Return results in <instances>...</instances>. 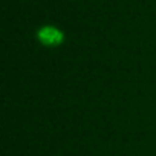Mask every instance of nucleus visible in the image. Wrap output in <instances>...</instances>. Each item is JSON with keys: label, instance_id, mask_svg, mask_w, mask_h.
Returning <instances> with one entry per match:
<instances>
[{"label": "nucleus", "instance_id": "f257e3e1", "mask_svg": "<svg viewBox=\"0 0 156 156\" xmlns=\"http://www.w3.org/2000/svg\"><path fill=\"white\" fill-rule=\"evenodd\" d=\"M37 40L46 48H57L64 43V32L54 25H44L38 28Z\"/></svg>", "mask_w": 156, "mask_h": 156}]
</instances>
